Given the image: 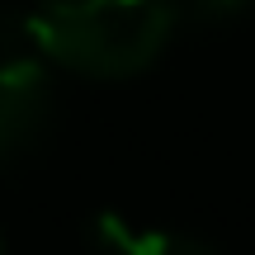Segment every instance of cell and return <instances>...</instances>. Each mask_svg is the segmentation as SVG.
Listing matches in <instances>:
<instances>
[{
  "mask_svg": "<svg viewBox=\"0 0 255 255\" xmlns=\"http://www.w3.org/2000/svg\"><path fill=\"white\" fill-rule=\"evenodd\" d=\"M170 5L156 0H90V5H47L19 19V43L47 66H71L85 76H137L175 38Z\"/></svg>",
  "mask_w": 255,
  "mask_h": 255,
  "instance_id": "cell-1",
  "label": "cell"
},
{
  "mask_svg": "<svg viewBox=\"0 0 255 255\" xmlns=\"http://www.w3.org/2000/svg\"><path fill=\"white\" fill-rule=\"evenodd\" d=\"M57 119L52 66L33 52L0 62V165H14L47 142Z\"/></svg>",
  "mask_w": 255,
  "mask_h": 255,
  "instance_id": "cell-2",
  "label": "cell"
},
{
  "mask_svg": "<svg viewBox=\"0 0 255 255\" xmlns=\"http://www.w3.org/2000/svg\"><path fill=\"white\" fill-rule=\"evenodd\" d=\"M95 255H218L213 246L170 227H142L132 218L104 213L95 222Z\"/></svg>",
  "mask_w": 255,
  "mask_h": 255,
  "instance_id": "cell-3",
  "label": "cell"
}]
</instances>
